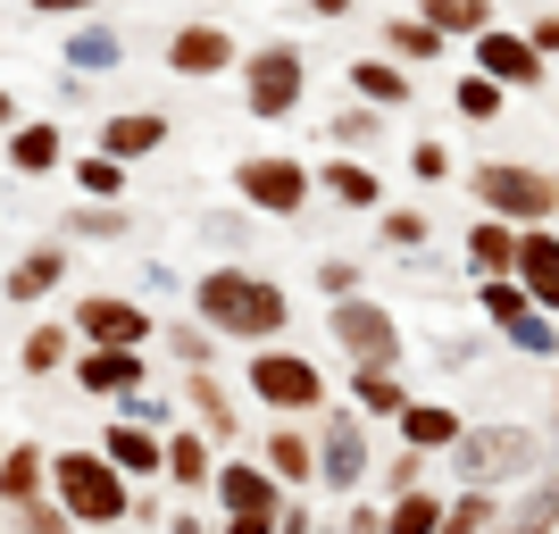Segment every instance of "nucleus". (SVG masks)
<instances>
[{
	"mask_svg": "<svg viewBox=\"0 0 559 534\" xmlns=\"http://www.w3.org/2000/svg\"><path fill=\"white\" fill-rule=\"evenodd\" d=\"M192 309L226 343H276L284 325H293V293L276 276H259V268H210V276H192Z\"/></svg>",
	"mask_w": 559,
	"mask_h": 534,
	"instance_id": "obj_1",
	"label": "nucleus"
},
{
	"mask_svg": "<svg viewBox=\"0 0 559 534\" xmlns=\"http://www.w3.org/2000/svg\"><path fill=\"white\" fill-rule=\"evenodd\" d=\"M50 493L68 501L75 526H126V510H134L126 467L109 451H50Z\"/></svg>",
	"mask_w": 559,
	"mask_h": 534,
	"instance_id": "obj_2",
	"label": "nucleus"
},
{
	"mask_svg": "<svg viewBox=\"0 0 559 534\" xmlns=\"http://www.w3.org/2000/svg\"><path fill=\"white\" fill-rule=\"evenodd\" d=\"M543 467V435L535 426H467L460 442H451V476H467V485H526Z\"/></svg>",
	"mask_w": 559,
	"mask_h": 534,
	"instance_id": "obj_3",
	"label": "nucleus"
},
{
	"mask_svg": "<svg viewBox=\"0 0 559 534\" xmlns=\"http://www.w3.org/2000/svg\"><path fill=\"white\" fill-rule=\"evenodd\" d=\"M210 493H217V518H226V526H259V534H284V510H293V501H284V476L267 460H242V451H234V460H217V476H210Z\"/></svg>",
	"mask_w": 559,
	"mask_h": 534,
	"instance_id": "obj_4",
	"label": "nucleus"
},
{
	"mask_svg": "<svg viewBox=\"0 0 559 534\" xmlns=\"http://www.w3.org/2000/svg\"><path fill=\"white\" fill-rule=\"evenodd\" d=\"M242 109L259 117V126H276V117H293L309 100V59H301V43H259V50H242Z\"/></svg>",
	"mask_w": 559,
	"mask_h": 534,
	"instance_id": "obj_5",
	"label": "nucleus"
},
{
	"mask_svg": "<svg viewBox=\"0 0 559 534\" xmlns=\"http://www.w3.org/2000/svg\"><path fill=\"white\" fill-rule=\"evenodd\" d=\"M242 384H251L259 410H284V418H301V410H326V368L318 359H301V351H284V343H259L251 351V368H242Z\"/></svg>",
	"mask_w": 559,
	"mask_h": 534,
	"instance_id": "obj_6",
	"label": "nucleus"
},
{
	"mask_svg": "<svg viewBox=\"0 0 559 534\" xmlns=\"http://www.w3.org/2000/svg\"><path fill=\"white\" fill-rule=\"evenodd\" d=\"M467 192H476V210L510 217V226L559 217V176H543V167H526V159H485L476 176H467Z\"/></svg>",
	"mask_w": 559,
	"mask_h": 534,
	"instance_id": "obj_7",
	"label": "nucleus"
},
{
	"mask_svg": "<svg viewBox=\"0 0 559 534\" xmlns=\"http://www.w3.org/2000/svg\"><path fill=\"white\" fill-rule=\"evenodd\" d=\"M234 192L259 217H301L318 201V167H301L293 151H251V159H234Z\"/></svg>",
	"mask_w": 559,
	"mask_h": 534,
	"instance_id": "obj_8",
	"label": "nucleus"
},
{
	"mask_svg": "<svg viewBox=\"0 0 559 534\" xmlns=\"http://www.w3.org/2000/svg\"><path fill=\"white\" fill-rule=\"evenodd\" d=\"M326 334L343 343V359H368V368H401V359H409L401 318L384 301H368V293H343V301L326 309Z\"/></svg>",
	"mask_w": 559,
	"mask_h": 534,
	"instance_id": "obj_9",
	"label": "nucleus"
},
{
	"mask_svg": "<svg viewBox=\"0 0 559 534\" xmlns=\"http://www.w3.org/2000/svg\"><path fill=\"white\" fill-rule=\"evenodd\" d=\"M376 460H368V418H359V401L350 410H334L326 401V418H318V485L326 493H368Z\"/></svg>",
	"mask_w": 559,
	"mask_h": 534,
	"instance_id": "obj_10",
	"label": "nucleus"
},
{
	"mask_svg": "<svg viewBox=\"0 0 559 534\" xmlns=\"http://www.w3.org/2000/svg\"><path fill=\"white\" fill-rule=\"evenodd\" d=\"M476 68L501 75L510 93H535V84H551V59L535 50V34H526V25H485V34H476Z\"/></svg>",
	"mask_w": 559,
	"mask_h": 534,
	"instance_id": "obj_11",
	"label": "nucleus"
},
{
	"mask_svg": "<svg viewBox=\"0 0 559 534\" xmlns=\"http://www.w3.org/2000/svg\"><path fill=\"white\" fill-rule=\"evenodd\" d=\"M234 68H242V50H234L226 25L192 17V25H176V34H167V75H234Z\"/></svg>",
	"mask_w": 559,
	"mask_h": 534,
	"instance_id": "obj_12",
	"label": "nucleus"
},
{
	"mask_svg": "<svg viewBox=\"0 0 559 534\" xmlns=\"http://www.w3.org/2000/svg\"><path fill=\"white\" fill-rule=\"evenodd\" d=\"M75 334H84V343H159L151 309L117 301V293H84V301H75Z\"/></svg>",
	"mask_w": 559,
	"mask_h": 534,
	"instance_id": "obj_13",
	"label": "nucleus"
},
{
	"mask_svg": "<svg viewBox=\"0 0 559 534\" xmlns=\"http://www.w3.org/2000/svg\"><path fill=\"white\" fill-rule=\"evenodd\" d=\"M510 276L535 293V309H551V318H559V226H551V217L518 226V268H510Z\"/></svg>",
	"mask_w": 559,
	"mask_h": 534,
	"instance_id": "obj_14",
	"label": "nucleus"
},
{
	"mask_svg": "<svg viewBox=\"0 0 559 534\" xmlns=\"http://www.w3.org/2000/svg\"><path fill=\"white\" fill-rule=\"evenodd\" d=\"M75 384H84V393H109V401H126L142 384V343H84L75 351Z\"/></svg>",
	"mask_w": 559,
	"mask_h": 534,
	"instance_id": "obj_15",
	"label": "nucleus"
},
{
	"mask_svg": "<svg viewBox=\"0 0 559 534\" xmlns=\"http://www.w3.org/2000/svg\"><path fill=\"white\" fill-rule=\"evenodd\" d=\"M318 192L343 201V210H359V217L384 210V176H376V159H359V151H334V159L318 167Z\"/></svg>",
	"mask_w": 559,
	"mask_h": 534,
	"instance_id": "obj_16",
	"label": "nucleus"
},
{
	"mask_svg": "<svg viewBox=\"0 0 559 534\" xmlns=\"http://www.w3.org/2000/svg\"><path fill=\"white\" fill-rule=\"evenodd\" d=\"M100 451H109L126 476H167V435H159V426H142V418H109Z\"/></svg>",
	"mask_w": 559,
	"mask_h": 534,
	"instance_id": "obj_17",
	"label": "nucleus"
},
{
	"mask_svg": "<svg viewBox=\"0 0 559 534\" xmlns=\"http://www.w3.org/2000/svg\"><path fill=\"white\" fill-rule=\"evenodd\" d=\"M343 75H350V93L376 100V109H409V100H418V75L401 68L393 50H376V59H350Z\"/></svg>",
	"mask_w": 559,
	"mask_h": 534,
	"instance_id": "obj_18",
	"label": "nucleus"
},
{
	"mask_svg": "<svg viewBox=\"0 0 559 534\" xmlns=\"http://www.w3.org/2000/svg\"><path fill=\"white\" fill-rule=\"evenodd\" d=\"M100 151H117L126 167L151 159V151H167V117H151V109H117V117H100Z\"/></svg>",
	"mask_w": 559,
	"mask_h": 534,
	"instance_id": "obj_19",
	"label": "nucleus"
},
{
	"mask_svg": "<svg viewBox=\"0 0 559 534\" xmlns=\"http://www.w3.org/2000/svg\"><path fill=\"white\" fill-rule=\"evenodd\" d=\"M384 50H393L401 68H435V59L451 50V34L426 17V9H409V17H384Z\"/></svg>",
	"mask_w": 559,
	"mask_h": 534,
	"instance_id": "obj_20",
	"label": "nucleus"
},
{
	"mask_svg": "<svg viewBox=\"0 0 559 534\" xmlns=\"http://www.w3.org/2000/svg\"><path fill=\"white\" fill-rule=\"evenodd\" d=\"M9 167H17V176H50V167H68V134H59V126H50V117H34V126H9Z\"/></svg>",
	"mask_w": 559,
	"mask_h": 534,
	"instance_id": "obj_21",
	"label": "nucleus"
},
{
	"mask_svg": "<svg viewBox=\"0 0 559 534\" xmlns=\"http://www.w3.org/2000/svg\"><path fill=\"white\" fill-rule=\"evenodd\" d=\"M185 410H192V426H201L210 442H234V393L210 368H185Z\"/></svg>",
	"mask_w": 559,
	"mask_h": 534,
	"instance_id": "obj_22",
	"label": "nucleus"
},
{
	"mask_svg": "<svg viewBox=\"0 0 559 534\" xmlns=\"http://www.w3.org/2000/svg\"><path fill=\"white\" fill-rule=\"evenodd\" d=\"M393 426H401V442H418V451H451V442L467 435L460 410H443V401H418V393H409V410H401Z\"/></svg>",
	"mask_w": 559,
	"mask_h": 534,
	"instance_id": "obj_23",
	"label": "nucleus"
},
{
	"mask_svg": "<svg viewBox=\"0 0 559 534\" xmlns=\"http://www.w3.org/2000/svg\"><path fill=\"white\" fill-rule=\"evenodd\" d=\"M350 401H359L368 418H401V410H409V376H401V368H368V359H350Z\"/></svg>",
	"mask_w": 559,
	"mask_h": 534,
	"instance_id": "obj_24",
	"label": "nucleus"
},
{
	"mask_svg": "<svg viewBox=\"0 0 559 534\" xmlns=\"http://www.w3.org/2000/svg\"><path fill=\"white\" fill-rule=\"evenodd\" d=\"M467 268H476V276H510L518 268V226L510 217H476V226H467Z\"/></svg>",
	"mask_w": 559,
	"mask_h": 534,
	"instance_id": "obj_25",
	"label": "nucleus"
},
{
	"mask_svg": "<svg viewBox=\"0 0 559 534\" xmlns=\"http://www.w3.org/2000/svg\"><path fill=\"white\" fill-rule=\"evenodd\" d=\"M259 460L276 467V476H284L293 493H301V485H318V435H301L293 418H284L276 435H267V451H259Z\"/></svg>",
	"mask_w": 559,
	"mask_h": 534,
	"instance_id": "obj_26",
	"label": "nucleus"
},
{
	"mask_svg": "<svg viewBox=\"0 0 559 534\" xmlns=\"http://www.w3.org/2000/svg\"><path fill=\"white\" fill-rule=\"evenodd\" d=\"M43 485H50V451L43 442H9V451H0V501L17 510V501H34Z\"/></svg>",
	"mask_w": 559,
	"mask_h": 534,
	"instance_id": "obj_27",
	"label": "nucleus"
},
{
	"mask_svg": "<svg viewBox=\"0 0 559 534\" xmlns=\"http://www.w3.org/2000/svg\"><path fill=\"white\" fill-rule=\"evenodd\" d=\"M210 476H217V460H210V435H201V426H167V485L201 493Z\"/></svg>",
	"mask_w": 559,
	"mask_h": 534,
	"instance_id": "obj_28",
	"label": "nucleus"
},
{
	"mask_svg": "<svg viewBox=\"0 0 559 534\" xmlns=\"http://www.w3.org/2000/svg\"><path fill=\"white\" fill-rule=\"evenodd\" d=\"M384 526L393 534H443V493H435V476H426V485H401L393 501H384Z\"/></svg>",
	"mask_w": 559,
	"mask_h": 534,
	"instance_id": "obj_29",
	"label": "nucleus"
},
{
	"mask_svg": "<svg viewBox=\"0 0 559 534\" xmlns=\"http://www.w3.org/2000/svg\"><path fill=\"white\" fill-rule=\"evenodd\" d=\"M485 526H510L501 485H467L460 501H443V534H485Z\"/></svg>",
	"mask_w": 559,
	"mask_h": 534,
	"instance_id": "obj_30",
	"label": "nucleus"
},
{
	"mask_svg": "<svg viewBox=\"0 0 559 534\" xmlns=\"http://www.w3.org/2000/svg\"><path fill=\"white\" fill-rule=\"evenodd\" d=\"M59 284H68V251L43 242V251H25L17 268H9V301H43V293H59Z\"/></svg>",
	"mask_w": 559,
	"mask_h": 534,
	"instance_id": "obj_31",
	"label": "nucleus"
},
{
	"mask_svg": "<svg viewBox=\"0 0 559 534\" xmlns=\"http://www.w3.org/2000/svg\"><path fill=\"white\" fill-rule=\"evenodd\" d=\"M501 100H510V84H501V75H460V84H451V109H460V126H501Z\"/></svg>",
	"mask_w": 559,
	"mask_h": 534,
	"instance_id": "obj_32",
	"label": "nucleus"
},
{
	"mask_svg": "<svg viewBox=\"0 0 559 534\" xmlns=\"http://www.w3.org/2000/svg\"><path fill=\"white\" fill-rule=\"evenodd\" d=\"M68 68H75V75H109V68H126L117 25H75V34H68Z\"/></svg>",
	"mask_w": 559,
	"mask_h": 534,
	"instance_id": "obj_33",
	"label": "nucleus"
},
{
	"mask_svg": "<svg viewBox=\"0 0 559 534\" xmlns=\"http://www.w3.org/2000/svg\"><path fill=\"white\" fill-rule=\"evenodd\" d=\"M384 117H393V109H376V100L350 93V109L326 126V142H334V151H376V142H384Z\"/></svg>",
	"mask_w": 559,
	"mask_h": 534,
	"instance_id": "obj_34",
	"label": "nucleus"
},
{
	"mask_svg": "<svg viewBox=\"0 0 559 534\" xmlns=\"http://www.w3.org/2000/svg\"><path fill=\"white\" fill-rule=\"evenodd\" d=\"M68 343H75V325H34L17 343V368L25 376H50V368H68Z\"/></svg>",
	"mask_w": 559,
	"mask_h": 534,
	"instance_id": "obj_35",
	"label": "nucleus"
},
{
	"mask_svg": "<svg viewBox=\"0 0 559 534\" xmlns=\"http://www.w3.org/2000/svg\"><path fill=\"white\" fill-rule=\"evenodd\" d=\"M418 9H426L435 25H443L451 43H476V34L492 25V0H418Z\"/></svg>",
	"mask_w": 559,
	"mask_h": 534,
	"instance_id": "obj_36",
	"label": "nucleus"
},
{
	"mask_svg": "<svg viewBox=\"0 0 559 534\" xmlns=\"http://www.w3.org/2000/svg\"><path fill=\"white\" fill-rule=\"evenodd\" d=\"M75 185H84V201H117V192H126V159H117V151H84V159H75Z\"/></svg>",
	"mask_w": 559,
	"mask_h": 534,
	"instance_id": "obj_37",
	"label": "nucleus"
},
{
	"mask_svg": "<svg viewBox=\"0 0 559 534\" xmlns=\"http://www.w3.org/2000/svg\"><path fill=\"white\" fill-rule=\"evenodd\" d=\"M376 234H384V251H426L435 217H426V210H393V201H384V210H376Z\"/></svg>",
	"mask_w": 559,
	"mask_h": 534,
	"instance_id": "obj_38",
	"label": "nucleus"
},
{
	"mask_svg": "<svg viewBox=\"0 0 559 534\" xmlns=\"http://www.w3.org/2000/svg\"><path fill=\"white\" fill-rule=\"evenodd\" d=\"M217 343H226V334H217L210 318H201V325H185V318L167 325V351H176L185 368H210V359H217Z\"/></svg>",
	"mask_w": 559,
	"mask_h": 534,
	"instance_id": "obj_39",
	"label": "nucleus"
},
{
	"mask_svg": "<svg viewBox=\"0 0 559 534\" xmlns=\"http://www.w3.org/2000/svg\"><path fill=\"white\" fill-rule=\"evenodd\" d=\"M451 167H460V159H451V142H435V134L409 142V176H418V185H451Z\"/></svg>",
	"mask_w": 559,
	"mask_h": 534,
	"instance_id": "obj_40",
	"label": "nucleus"
},
{
	"mask_svg": "<svg viewBox=\"0 0 559 534\" xmlns=\"http://www.w3.org/2000/svg\"><path fill=\"white\" fill-rule=\"evenodd\" d=\"M68 226H75V234H93V242H117V234L134 226V217L117 210V201H93V210H75V217H68Z\"/></svg>",
	"mask_w": 559,
	"mask_h": 534,
	"instance_id": "obj_41",
	"label": "nucleus"
},
{
	"mask_svg": "<svg viewBox=\"0 0 559 534\" xmlns=\"http://www.w3.org/2000/svg\"><path fill=\"white\" fill-rule=\"evenodd\" d=\"M426 467H435V451L401 442V460H393V467H376V485H384V493H401V485H426Z\"/></svg>",
	"mask_w": 559,
	"mask_h": 534,
	"instance_id": "obj_42",
	"label": "nucleus"
},
{
	"mask_svg": "<svg viewBox=\"0 0 559 534\" xmlns=\"http://www.w3.org/2000/svg\"><path fill=\"white\" fill-rule=\"evenodd\" d=\"M17 526H25V534H59V526H75V518H68V501H59V493H50V501L34 493V501H17Z\"/></svg>",
	"mask_w": 559,
	"mask_h": 534,
	"instance_id": "obj_43",
	"label": "nucleus"
},
{
	"mask_svg": "<svg viewBox=\"0 0 559 534\" xmlns=\"http://www.w3.org/2000/svg\"><path fill=\"white\" fill-rule=\"evenodd\" d=\"M510 518H518V526H559V476H551V485H535Z\"/></svg>",
	"mask_w": 559,
	"mask_h": 534,
	"instance_id": "obj_44",
	"label": "nucleus"
},
{
	"mask_svg": "<svg viewBox=\"0 0 559 534\" xmlns=\"http://www.w3.org/2000/svg\"><path fill=\"white\" fill-rule=\"evenodd\" d=\"M359 259H318V293H326V301H343V293H359Z\"/></svg>",
	"mask_w": 559,
	"mask_h": 534,
	"instance_id": "obj_45",
	"label": "nucleus"
},
{
	"mask_svg": "<svg viewBox=\"0 0 559 534\" xmlns=\"http://www.w3.org/2000/svg\"><path fill=\"white\" fill-rule=\"evenodd\" d=\"M526 34H535V50H543V59H559V9H543V17L526 25Z\"/></svg>",
	"mask_w": 559,
	"mask_h": 534,
	"instance_id": "obj_46",
	"label": "nucleus"
},
{
	"mask_svg": "<svg viewBox=\"0 0 559 534\" xmlns=\"http://www.w3.org/2000/svg\"><path fill=\"white\" fill-rule=\"evenodd\" d=\"M34 17H84V9H100V0H25Z\"/></svg>",
	"mask_w": 559,
	"mask_h": 534,
	"instance_id": "obj_47",
	"label": "nucleus"
},
{
	"mask_svg": "<svg viewBox=\"0 0 559 534\" xmlns=\"http://www.w3.org/2000/svg\"><path fill=\"white\" fill-rule=\"evenodd\" d=\"M301 9H309V17H318V25H343L350 9H359V0H301Z\"/></svg>",
	"mask_w": 559,
	"mask_h": 534,
	"instance_id": "obj_48",
	"label": "nucleus"
},
{
	"mask_svg": "<svg viewBox=\"0 0 559 534\" xmlns=\"http://www.w3.org/2000/svg\"><path fill=\"white\" fill-rule=\"evenodd\" d=\"M343 526H359V534H368V526H384V510H376L368 493H359V501H350V510H343Z\"/></svg>",
	"mask_w": 559,
	"mask_h": 534,
	"instance_id": "obj_49",
	"label": "nucleus"
},
{
	"mask_svg": "<svg viewBox=\"0 0 559 534\" xmlns=\"http://www.w3.org/2000/svg\"><path fill=\"white\" fill-rule=\"evenodd\" d=\"M9 126H17V100H9V84H0V134H9Z\"/></svg>",
	"mask_w": 559,
	"mask_h": 534,
	"instance_id": "obj_50",
	"label": "nucleus"
},
{
	"mask_svg": "<svg viewBox=\"0 0 559 534\" xmlns=\"http://www.w3.org/2000/svg\"><path fill=\"white\" fill-rule=\"evenodd\" d=\"M551 359H559V334H551Z\"/></svg>",
	"mask_w": 559,
	"mask_h": 534,
	"instance_id": "obj_51",
	"label": "nucleus"
},
{
	"mask_svg": "<svg viewBox=\"0 0 559 534\" xmlns=\"http://www.w3.org/2000/svg\"><path fill=\"white\" fill-rule=\"evenodd\" d=\"M551 410H559V393H551Z\"/></svg>",
	"mask_w": 559,
	"mask_h": 534,
	"instance_id": "obj_52",
	"label": "nucleus"
}]
</instances>
